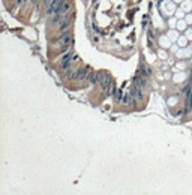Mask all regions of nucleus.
I'll return each instance as SVG.
<instances>
[{
  "label": "nucleus",
  "mask_w": 192,
  "mask_h": 195,
  "mask_svg": "<svg viewBox=\"0 0 192 195\" xmlns=\"http://www.w3.org/2000/svg\"><path fill=\"white\" fill-rule=\"evenodd\" d=\"M74 59H75L74 53H68V54L63 56L62 60H60V68H62V69H68L69 66L72 65V62H74Z\"/></svg>",
  "instance_id": "obj_1"
},
{
  "label": "nucleus",
  "mask_w": 192,
  "mask_h": 195,
  "mask_svg": "<svg viewBox=\"0 0 192 195\" xmlns=\"http://www.w3.org/2000/svg\"><path fill=\"white\" fill-rule=\"evenodd\" d=\"M59 44H60V47H69L71 44V35L69 33H65V35H62L60 38H59Z\"/></svg>",
  "instance_id": "obj_2"
},
{
  "label": "nucleus",
  "mask_w": 192,
  "mask_h": 195,
  "mask_svg": "<svg viewBox=\"0 0 192 195\" xmlns=\"http://www.w3.org/2000/svg\"><path fill=\"white\" fill-rule=\"evenodd\" d=\"M90 71L87 69V68H84V69H80L78 71V74H77V78L78 80H84V78H89V75H90Z\"/></svg>",
  "instance_id": "obj_3"
},
{
  "label": "nucleus",
  "mask_w": 192,
  "mask_h": 195,
  "mask_svg": "<svg viewBox=\"0 0 192 195\" xmlns=\"http://www.w3.org/2000/svg\"><path fill=\"white\" fill-rule=\"evenodd\" d=\"M24 0H15V3H23Z\"/></svg>",
  "instance_id": "obj_4"
}]
</instances>
